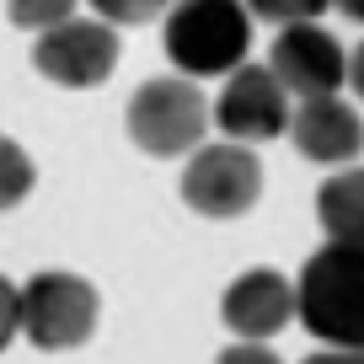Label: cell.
<instances>
[{
  "mask_svg": "<svg viewBox=\"0 0 364 364\" xmlns=\"http://www.w3.org/2000/svg\"><path fill=\"white\" fill-rule=\"evenodd\" d=\"M300 327L327 348H364V247L327 241L295 279Z\"/></svg>",
  "mask_w": 364,
  "mask_h": 364,
  "instance_id": "6da1fadb",
  "label": "cell"
},
{
  "mask_svg": "<svg viewBox=\"0 0 364 364\" xmlns=\"http://www.w3.org/2000/svg\"><path fill=\"white\" fill-rule=\"evenodd\" d=\"M252 48V11L241 0H177L166 11V59L188 80L236 75Z\"/></svg>",
  "mask_w": 364,
  "mask_h": 364,
  "instance_id": "7a4b0ae2",
  "label": "cell"
},
{
  "mask_svg": "<svg viewBox=\"0 0 364 364\" xmlns=\"http://www.w3.org/2000/svg\"><path fill=\"white\" fill-rule=\"evenodd\" d=\"M215 107L188 75H156L129 97V139L145 156H188L204 139Z\"/></svg>",
  "mask_w": 364,
  "mask_h": 364,
  "instance_id": "3957f363",
  "label": "cell"
},
{
  "mask_svg": "<svg viewBox=\"0 0 364 364\" xmlns=\"http://www.w3.org/2000/svg\"><path fill=\"white\" fill-rule=\"evenodd\" d=\"M97 289L65 268H43L22 284V338L43 353H65L97 332Z\"/></svg>",
  "mask_w": 364,
  "mask_h": 364,
  "instance_id": "277c9868",
  "label": "cell"
},
{
  "mask_svg": "<svg viewBox=\"0 0 364 364\" xmlns=\"http://www.w3.org/2000/svg\"><path fill=\"white\" fill-rule=\"evenodd\" d=\"M262 198V161L247 145H198L182 166V204L204 220H236Z\"/></svg>",
  "mask_w": 364,
  "mask_h": 364,
  "instance_id": "5b68a950",
  "label": "cell"
},
{
  "mask_svg": "<svg viewBox=\"0 0 364 364\" xmlns=\"http://www.w3.org/2000/svg\"><path fill=\"white\" fill-rule=\"evenodd\" d=\"M268 70L300 102L338 97V86H348V54H343V43L316 22H295V27H284V33L273 38Z\"/></svg>",
  "mask_w": 364,
  "mask_h": 364,
  "instance_id": "8992f818",
  "label": "cell"
},
{
  "mask_svg": "<svg viewBox=\"0 0 364 364\" xmlns=\"http://www.w3.org/2000/svg\"><path fill=\"white\" fill-rule=\"evenodd\" d=\"M289 118H295L289 91L279 86V75L268 65H241L236 75H225L220 102H215V124L236 145H262V139L289 134Z\"/></svg>",
  "mask_w": 364,
  "mask_h": 364,
  "instance_id": "52a82bcc",
  "label": "cell"
},
{
  "mask_svg": "<svg viewBox=\"0 0 364 364\" xmlns=\"http://www.w3.org/2000/svg\"><path fill=\"white\" fill-rule=\"evenodd\" d=\"M33 65L54 86L91 91L118 65V33H113V22H75L70 16L65 27H54V33H43L33 43Z\"/></svg>",
  "mask_w": 364,
  "mask_h": 364,
  "instance_id": "ba28073f",
  "label": "cell"
},
{
  "mask_svg": "<svg viewBox=\"0 0 364 364\" xmlns=\"http://www.w3.org/2000/svg\"><path fill=\"white\" fill-rule=\"evenodd\" d=\"M220 316L241 343H268L300 316L295 279H284L279 268H247L230 279V289L220 295Z\"/></svg>",
  "mask_w": 364,
  "mask_h": 364,
  "instance_id": "9c48e42d",
  "label": "cell"
},
{
  "mask_svg": "<svg viewBox=\"0 0 364 364\" xmlns=\"http://www.w3.org/2000/svg\"><path fill=\"white\" fill-rule=\"evenodd\" d=\"M289 139L306 161L321 166H343L348 156L364 150V118L353 113L343 97H316V102H300L289 118Z\"/></svg>",
  "mask_w": 364,
  "mask_h": 364,
  "instance_id": "30bf717a",
  "label": "cell"
},
{
  "mask_svg": "<svg viewBox=\"0 0 364 364\" xmlns=\"http://www.w3.org/2000/svg\"><path fill=\"white\" fill-rule=\"evenodd\" d=\"M316 220H321V230H327V241L364 247V166H343L338 177L321 182Z\"/></svg>",
  "mask_w": 364,
  "mask_h": 364,
  "instance_id": "8fae6325",
  "label": "cell"
},
{
  "mask_svg": "<svg viewBox=\"0 0 364 364\" xmlns=\"http://www.w3.org/2000/svg\"><path fill=\"white\" fill-rule=\"evenodd\" d=\"M38 182V166L11 134H0V209H16Z\"/></svg>",
  "mask_w": 364,
  "mask_h": 364,
  "instance_id": "7c38bea8",
  "label": "cell"
},
{
  "mask_svg": "<svg viewBox=\"0 0 364 364\" xmlns=\"http://www.w3.org/2000/svg\"><path fill=\"white\" fill-rule=\"evenodd\" d=\"M75 0H6V16L16 27H33V33H54V27L70 22Z\"/></svg>",
  "mask_w": 364,
  "mask_h": 364,
  "instance_id": "4fadbf2b",
  "label": "cell"
},
{
  "mask_svg": "<svg viewBox=\"0 0 364 364\" xmlns=\"http://www.w3.org/2000/svg\"><path fill=\"white\" fill-rule=\"evenodd\" d=\"M252 16H262V22H284V27H295V22H316L321 11H327L332 0H241Z\"/></svg>",
  "mask_w": 364,
  "mask_h": 364,
  "instance_id": "5bb4252c",
  "label": "cell"
},
{
  "mask_svg": "<svg viewBox=\"0 0 364 364\" xmlns=\"http://www.w3.org/2000/svg\"><path fill=\"white\" fill-rule=\"evenodd\" d=\"M177 0H91V11L102 16V22H113V27H139V22H150V16H161V11H171Z\"/></svg>",
  "mask_w": 364,
  "mask_h": 364,
  "instance_id": "9a60e30c",
  "label": "cell"
},
{
  "mask_svg": "<svg viewBox=\"0 0 364 364\" xmlns=\"http://www.w3.org/2000/svg\"><path fill=\"white\" fill-rule=\"evenodd\" d=\"M22 332V289L0 273V353L11 348V338Z\"/></svg>",
  "mask_w": 364,
  "mask_h": 364,
  "instance_id": "2e32d148",
  "label": "cell"
},
{
  "mask_svg": "<svg viewBox=\"0 0 364 364\" xmlns=\"http://www.w3.org/2000/svg\"><path fill=\"white\" fill-rule=\"evenodd\" d=\"M215 364H284V359H279L268 343H230V348L220 353Z\"/></svg>",
  "mask_w": 364,
  "mask_h": 364,
  "instance_id": "e0dca14e",
  "label": "cell"
},
{
  "mask_svg": "<svg viewBox=\"0 0 364 364\" xmlns=\"http://www.w3.org/2000/svg\"><path fill=\"white\" fill-rule=\"evenodd\" d=\"M300 364H364V348H321V353H311V359H300Z\"/></svg>",
  "mask_w": 364,
  "mask_h": 364,
  "instance_id": "ac0fdd59",
  "label": "cell"
},
{
  "mask_svg": "<svg viewBox=\"0 0 364 364\" xmlns=\"http://www.w3.org/2000/svg\"><path fill=\"white\" fill-rule=\"evenodd\" d=\"M348 86H353V97L364 102V43L348 54Z\"/></svg>",
  "mask_w": 364,
  "mask_h": 364,
  "instance_id": "d6986e66",
  "label": "cell"
},
{
  "mask_svg": "<svg viewBox=\"0 0 364 364\" xmlns=\"http://www.w3.org/2000/svg\"><path fill=\"white\" fill-rule=\"evenodd\" d=\"M332 6H338L348 22H359V27H364V0H332Z\"/></svg>",
  "mask_w": 364,
  "mask_h": 364,
  "instance_id": "ffe728a7",
  "label": "cell"
}]
</instances>
